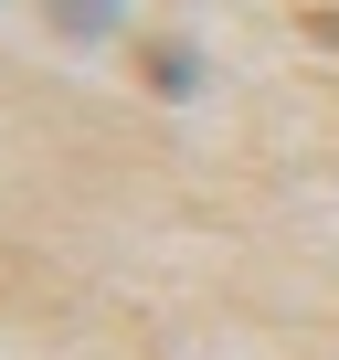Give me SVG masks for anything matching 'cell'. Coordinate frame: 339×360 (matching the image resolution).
I'll use <instances>...</instances> for the list:
<instances>
[{"label": "cell", "mask_w": 339, "mask_h": 360, "mask_svg": "<svg viewBox=\"0 0 339 360\" xmlns=\"http://www.w3.org/2000/svg\"><path fill=\"white\" fill-rule=\"evenodd\" d=\"M148 85H170V96H181V85H202V64H191V53H170V43H159V53H148Z\"/></svg>", "instance_id": "7a4b0ae2"}, {"label": "cell", "mask_w": 339, "mask_h": 360, "mask_svg": "<svg viewBox=\"0 0 339 360\" xmlns=\"http://www.w3.org/2000/svg\"><path fill=\"white\" fill-rule=\"evenodd\" d=\"M297 22H307V43H328V53H339V11H297Z\"/></svg>", "instance_id": "3957f363"}, {"label": "cell", "mask_w": 339, "mask_h": 360, "mask_svg": "<svg viewBox=\"0 0 339 360\" xmlns=\"http://www.w3.org/2000/svg\"><path fill=\"white\" fill-rule=\"evenodd\" d=\"M53 22H64V32H106V22H117V0H53Z\"/></svg>", "instance_id": "6da1fadb"}]
</instances>
